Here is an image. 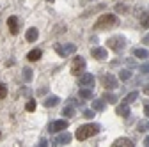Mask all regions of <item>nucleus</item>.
Instances as JSON below:
<instances>
[{
  "label": "nucleus",
  "instance_id": "nucleus-1",
  "mask_svg": "<svg viewBox=\"0 0 149 147\" xmlns=\"http://www.w3.org/2000/svg\"><path fill=\"white\" fill-rule=\"evenodd\" d=\"M114 25H117V16L116 14H112V12L101 14L98 18V21L94 23V30H108L110 27H114Z\"/></svg>",
  "mask_w": 149,
  "mask_h": 147
},
{
  "label": "nucleus",
  "instance_id": "nucleus-2",
  "mask_svg": "<svg viewBox=\"0 0 149 147\" xmlns=\"http://www.w3.org/2000/svg\"><path fill=\"white\" fill-rule=\"evenodd\" d=\"M100 131V126L98 124H85V126H80L77 130V138L78 140H87L89 137L96 135Z\"/></svg>",
  "mask_w": 149,
  "mask_h": 147
},
{
  "label": "nucleus",
  "instance_id": "nucleus-3",
  "mask_svg": "<svg viewBox=\"0 0 149 147\" xmlns=\"http://www.w3.org/2000/svg\"><path fill=\"white\" fill-rule=\"evenodd\" d=\"M107 44H108L110 50H114V51L119 53V51H123L126 48V39L123 37V35H114V37H110L107 41Z\"/></svg>",
  "mask_w": 149,
  "mask_h": 147
},
{
  "label": "nucleus",
  "instance_id": "nucleus-4",
  "mask_svg": "<svg viewBox=\"0 0 149 147\" xmlns=\"http://www.w3.org/2000/svg\"><path fill=\"white\" fill-rule=\"evenodd\" d=\"M55 51L61 57H69V55L77 51V44H55Z\"/></svg>",
  "mask_w": 149,
  "mask_h": 147
},
{
  "label": "nucleus",
  "instance_id": "nucleus-5",
  "mask_svg": "<svg viewBox=\"0 0 149 147\" xmlns=\"http://www.w3.org/2000/svg\"><path fill=\"white\" fill-rule=\"evenodd\" d=\"M84 69H85V59H84V57H74L73 66H71V73L78 76L80 71H84Z\"/></svg>",
  "mask_w": 149,
  "mask_h": 147
},
{
  "label": "nucleus",
  "instance_id": "nucleus-6",
  "mask_svg": "<svg viewBox=\"0 0 149 147\" xmlns=\"http://www.w3.org/2000/svg\"><path fill=\"white\" fill-rule=\"evenodd\" d=\"M68 121L66 119H62V121H55V122H52L50 124V133H61V131H64V130H68Z\"/></svg>",
  "mask_w": 149,
  "mask_h": 147
},
{
  "label": "nucleus",
  "instance_id": "nucleus-7",
  "mask_svg": "<svg viewBox=\"0 0 149 147\" xmlns=\"http://www.w3.org/2000/svg\"><path fill=\"white\" fill-rule=\"evenodd\" d=\"M73 140V137L68 133V131H64V133H61V135H57V137H55L53 138V145H66V144H69Z\"/></svg>",
  "mask_w": 149,
  "mask_h": 147
},
{
  "label": "nucleus",
  "instance_id": "nucleus-8",
  "mask_svg": "<svg viewBox=\"0 0 149 147\" xmlns=\"http://www.w3.org/2000/svg\"><path fill=\"white\" fill-rule=\"evenodd\" d=\"M91 55L94 59H98V60H105L107 59V55H108V51H107V48H103V46H94L91 50Z\"/></svg>",
  "mask_w": 149,
  "mask_h": 147
},
{
  "label": "nucleus",
  "instance_id": "nucleus-9",
  "mask_svg": "<svg viewBox=\"0 0 149 147\" xmlns=\"http://www.w3.org/2000/svg\"><path fill=\"white\" fill-rule=\"evenodd\" d=\"M7 27H9V30H11L13 35H16L18 32H20V21H18V16H9Z\"/></svg>",
  "mask_w": 149,
  "mask_h": 147
},
{
  "label": "nucleus",
  "instance_id": "nucleus-10",
  "mask_svg": "<svg viewBox=\"0 0 149 147\" xmlns=\"http://www.w3.org/2000/svg\"><path fill=\"white\" fill-rule=\"evenodd\" d=\"M92 85H94V75H91V73L80 75V87H92Z\"/></svg>",
  "mask_w": 149,
  "mask_h": 147
},
{
  "label": "nucleus",
  "instance_id": "nucleus-11",
  "mask_svg": "<svg viewBox=\"0 0 149 147\" xmlns=\"http://www.w3.org/2000/svg\"><path fill=\"white\" fill-rule=\"evenodd\" d=\"M103 83H105L107 89H116V87H117V78H116L114 75H110V73H108V75L103 76Z\"/></svg>",
  "mask_w": 149,
  "mask_h": 147
},
{
  "label": "nucleus",
  "instance_id": "nucleus-12",
  "mask_svg": "<svg viewBox=\"0 0 149 147\" xmlns=\"http://www.w3.org/2000/svg\"><path fill=\"white\" fill-rule=\"evenodd\" d=\"M112 145H114V147H133L135 144L130 140V138H117Z\"/></svg>",
  "mask_w": 149,
  "mask_h": 147
},
{
  "label": "nucleus",
  "instance_id": "nucleus-13",
  "mask_svg": "<svg viewBox=\"0 0 149 147\" xmlns=\"http://www.w3.org/2000/svg\"><path fill=\"white\" fill-rule=\"evenodd\" d=\"M41 55H43V51L36 48V50H30V51H29V55H27V59H29L30 62H37V60L41 59Z\"/></svg>",
  "mask_w": 149,
  "mask_h": 147
},
{
  "label": "nucleus",
  "instance_id": "nucleus-14",
  "mask_svg": "<svg viewBox=\"0 0 149 147\" xmlns=\"http://www.w3.org/2000/svg\"><path fill=\"white\" fill-rule=\"evenodd\" d=\"M59 101H61V99H59V96H48V98L43 101V105H45L46 108H52V106H57V105H59Z\"/></svg>",
  "mask_w": 149,
  "mask_h": 147
},
{
  "label": "nucleus",
  "instance_id": "nucleus-15",
  "mask_svg": "<svg viewBox=\"0 0 149 147\" xmlns=\"http://www.w3.org/2000/svg\"><path fill=\"white\" fill-rule=\"evenodd\" d=\"M105 106H107L105 99H94V101H92V110H94V112H103Z\"/></svg>",
  "mask_w": 149,
  "mask_h": 147
},
{
  "label": "nucleus",
  "instance_id": "nucleus-16",
  "mask_svg": "<svg viewBox=\"0 0 149 147\" xmlns=\"http://www.w3.org/2000/svg\"><path fill=\"white\" fill-rule=\"evenodd\" d=\"M37 35H39L37 28H29L27 34H25V39H27L29 43H34V41H37Z\"/></svg>",
  "mask_w": 149,
  "mask_h": 147
},
{
  "label": "nucleus",
  "instance_id": "nucleus-17",
  "mask_svg": "<svg viewBox=\"0 0 149 147\" xmlns=\"http://www.w3.org/2000/svg\"><path fill=\"white\" fill-rule=\"evenodd\" d=\"M133 55H135L137 59H147L149 57V51L146 48H135L133 50Z\"/></svg>",
  "mask_w": 149,
  "mask_h": 147
},
{
  "label": "nucleus",
  "instance_id": "nucleus-18",
  "mask_svg": "<svg viewBox=\"0 0 149 147\" xmlns=\"http://www.w3.org/2000/svg\"><path fill=\"white\" fill-rule=\"evenodd\" d=\"M116 112H117V115H121V117H128L130 115V105H121V106H117V110H116Z\"/></svg>",
  "mask_w": 149,
  "mask_h": 147
},
{
  "label": "nucleus",
  "instance_id": "nucleus-19",
  "mask_svg": "<svg viewBox=\"0 0 149 147\" xmlns=\"http://www.w3.org/2000/svg\"><path fill=\"white\" fill-rule=\"evenodd\" d=\"M137 99H139V92L135 90V92H130V94L123 99V103H124V105H132V103H133V101H137Z\"/></svg>",
  "mask_w": 149,
  "mask_h": 147
},
{
  "label": "nucleus",
  "instance_id": "nucleus-20",
  "mask_svg": "<svg viewBox=\"0 0 149 147\" xmlns=\"http://www.w3.org/2000/svg\"><path fill=\"white\" fill-rule=\"evenodd\" d=\"M80 98L82 99H92V90H91V87H82L80 89Z\"/></svg>",
  "mask_w": 149,
  "mask_h": 147
},
{
  "label": "nucleus",
  "instance_id": "nucleus-21",
  "mask_svg": "<svg viewBox=\"0 0 149 147\" xmlns=\"http://www.w3.org/2000/svg\"><path fill=\"white\" fill-rule=\"evenodd\" d=\"M62 115L64 117H68V119H71V117H74V106H71V105H68L64 110H62Z\"/></svg>",
  "mask_w": 149,
  "mask_h": 147
},
{
  "label": "nucleus",
  "instance_id": "nucleus-22",
  "mask_svg": "<svg viewBox=\"0 0 149 147\" xmlns=\"http://www.w3.org/2000/svg\"><path fill=\"white\" fill-rule=\"evenodd\" d=\"M119 78L124 82V80H130V78H132V71H130V69H121L119 71Z\"/></svg>",
  "mask_w": 149,
  "mask_h": 147
},
{
  "label": "nucleus",
  "instance_id": "nucleus-23",
  "mask_svg": "<svg viewBox=\"0 0 149 147\" xmlns=\"http://www.w3.org/2000/svg\"><path fill=\"white\" fill-rule=\"evenodd\" d=\"M103 99H105V101H108V103H112V105L117 103V96H116V94H112V92H107V94L103 96Z\"/></svg>",
  "mask_w": 149,
  "mask_h": 147
},
{
  "label": "nucleus",
  "instance_id": "nucleus-24",
  "mask_svg": "<svg viewBox=\"0 0 149 147\" xmlns=\"http://www.w3.org/2000/svg\"><path fill=\"white\" fill-rule=\"evenodd\" d=\"M23 80H25V82H30V80H32V69H30V67H25V69H23Z\"/></svg>",
  "mask_w": 149,
  "mask_h": 147
},
{
  "label": "nucleus",
  "instance_id": "nucleus-25",
  "mask_svg": "<svg viewBox=\"0 0 149 147\" xmlns=\"http://www.w3.org/2000/svg\"><path fill=\"white\" fill-rule=\"evenodd\" d=\"M140 21H142V25L146 28H149V12H146L144 16H140Z\"/></svg>",
  "mask_w": 149,
  "mask_h": 147
},
{
  "label": "nucleus",
  "instance_id": "nucleus-26",
  "mask_svg": "<svg viewBox=\"0 0 149 147\" xmlns=\"http://www.w3.org/2000/svg\"><path fill=\"white\" fill-rule=\"evenodd\" d=\"M7 96V87L4 83H0V99H4Z\"/></svg>",
  "mask_w": 149,
  "mask_h": 147
},
{
  "label": "nucleus",
  "instance_id": "nucleus-27",
  "mask_svg": "<svg viewBox=\"0 0 149 147\" xmlns=\"http://www.w3.org/2000/svg\"><path fill=\"white\" fill-rule=\"evenodd\" d=\"M25 108H27V112H34V110H36V101H29L25 105Z\"/></svg>",
  "mask_w": 149,
  "mask_h": 147
},
{
  "label": "nucleus",
  "instance_id": "nucleus-28",
  "mask_svg": "<svg viewBox=\"0 0 149 147\" xmlns=\"http://www.w3.org/2000/svg\"><path fill=\"white\" fill-rule=\"evenodd\" d=\"M84 117H85V119H94V110H85V112H84Z\"/></svg>",
  "mask_w": 149,
  "mask_h": 147
},
{
  "label": "nucleus",
  "instance_id": "nucleus-29",
  "mask_svg": "<svg viewBox=\"0 0 149 147\" xmlns=\"http://www.w3.org/2000/svg\"><path fill=\"white\" fill-rule=\"evenodd\" d=\"M146 130H147V122H139L137 131H146Z\"/></svg>",
  "mask_w": 149,
  "mask_h": 147
},
{
  "label": "nucleus",
  "instance_id": "nucleus-30",
  "mask_svg": "<svg viewBox=\"0 0 149 147\" xmlns=\"http://www.w3.org/2000/svg\"><path fill=\"white\" fill-rule=\"evenodd\" d=\"M140 73H149V64H144V66H140Z\"/></svg>",
  "mask_w": 149,
  "mask_h": 147
},
{
  "label": "nucleus",
  "instance_id": "nucleus-31",
  "mask_svg": "<svg viewBox=\"0 0 149 147\" xmlns=\"http://www.w3.org/2000/svg\"><path fill=\"white\" fill-rule=\"evenodd\" d=\"M46 92H48V89H46V87H43V89L37 90V96H43V94H46Z\"/></svg>",
  "mask_w": 149,
  "mask_h": 147
},
{
  "label": "nucleus",
  "instance_id": "nucleus-32",
  "mask_svg": "<svg viewBox=\"0 0 149 147\" xmlns=\"http://www.w3.org/2000/svg\"><path fill=\"white\" fill-rule=\"evenodd\" d=\"M68 101H69L68 105H71V106H77V105H78V101H77V99H73V98H71V99H68Z\"/></svg>",
  "mask_w": 149,
  "mask_h": 147
},
{
  "label": "nucleus",
  "instance_id": "nucleus-33",
  "mask_svg": "<svg viewBox=\"0 0 149 147\" xmlns=\"http://www.w3.org/2000/svg\"><path fill=\"white\" fill-rule=\"evenodd\" d=\"M142 44H149V34L142 37Z\"/></svg>",
  "mask_w": 149,
  "mask_h": 147
},
{
  "label": "nucleus",
  "instance_id": "nucleus-34",
  "mask_svg": "<svg viewBox=\"0 0 149 147\" xmlns=\"http://www.w3.org/2000/svg\"><path fill=\"white\" fill-rule=\"evenodd\" d=\"M144 114L149 117V105H146V106H144Z\"/></svg>",
  "mask_w": 149,
  "mask_h": 147
},
{
  "label": "nucleus",
  "instance_id": "nucleus-35",
  "mask_svg": "<svg viewBox=\"0 0 149 147\" xmlns=\"http://www.w3.org/2000/svg\"><path fill=\"white\" fill-rule=\"evenodd\" d=\"M117 11H123V12H124V11H126V6H121V4H119V6H117Z\"/></svg>",
  "mask_w": 149,
  "mask_h": 147
},
{
  "label": "nucleus",
  "instance_id": "nucleus-36",
  "mask_svg": "<svg viewBox=\"0 0 149 147\" xmlns=\"http://www.w3.org/2000/svg\"><path fill=\"white\" fill-rule=\"evenodd\" d=\"M39 145H41V147H46V145H48V142H46V140H45V138H43V140H41V142H39Z\"/></svg>",
  "mask_w": 149,
  "mask_h": 147
},
{
  "label": "nucleus",
  "instance_id": "nucleus-37",
  "mask_svg": "<svg viewBox=\"0 0 149 147\" xmlns=\"http://www.w3.org/2000/svg\"><path fill=\"white\" fill-rule=\"evenodd\" d=\"M144 94H147V96H149V85H147V87H144Z\"/></svg>",
  "mask_w": 149,
  "mask_h": 147
},
{
  "label": "nucleus",
  "instance_id": "nucleus-38",
  "mask_svg": "<svg viewBox=\"0 0 149 147\" xmlns=\"http://www.w3.org/2000/svg\"><path fill=\"white\" fill-rule=\"evenodd\" d=\"M144 145H146V147H149V137H147V138L144 140Z\"/></svg>",
  "mask_w": 149,
  "mask_h": 147
},
{
  "label": "nucleus",
  "instance_id": "nucleus-39",
  "mask_svg": "<svg viewBox=\"0 0 149 147\" xmlns=\"http://www.w3.org/2000/svg\"><path fill=\"white\" fill-rule=\"evenodd\" d=\"M46 2H53V0H46Z\"/></svg>",
  "mask_w": 149,
  "mask_h": 147
},
{
  "label": "nucleus",
  "instance_id": "nucleus-40",
  "mask_svg": "<svg viewBox=\"0 0 149 147\" xmlns=\"http://www.w3.org/2000/svg\"><path fill=\"white\" fill-rule=\"evenodd\" d=\"M147 130H149V122H147Z\"/></svg>",
  "mask_w": 149,
  "mask_h": 147
},
{
  "label": "nucleus",
  "instance_id": "nucleus-41",
  "mask_svg": "<svg viewBox=\"0 0 149 147\" xmlns=\"http://www.w3.org/2000/svg\"><path fill=\"white\" fill-rule=\"evenodd\" d=\"M91 2H94V0H91Z\"/></svg>",
  "mask_w": 149,
  "mask_h": 147
}]
</instances>
